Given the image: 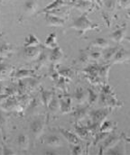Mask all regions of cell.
<instances>
[{
  "label": "cell",
  "mask_w": 130,
  "mask_h": 155,
  "mask_svg": "<svg viewBox=\"0 0 130 155\" xmlns=\"http://www.w3.org/2000/svg\"><path fill=\"white\" fill-rule=\"evenodd\" d=\"M95 1H96L98 6H102L103 5V1L102 0H95Z\"/></svg>",
  "instance_id": "cell-49"
},
{
  "label": "cell",
  "mask_w": 130,
  "mask_h": 155,
  "mask_svg": "<svg viewBox=\"0 0 130 155\" xmlns=\"http://www.w3.org/2000/svg\"><path fill=\"white\" fill-rule=\"evenodd\" d=\"M44 107V106H43L41 98L35 97L32 98L30 104L25 108V111H26L27 114H30L32 116H35V115H38V113L41 110V107Z\"/></svg>",
  "instance_id": "cell-14"
},
{
  "label": "cell",
  "mask_w": 130,
  "mask_h": 155,
  "mask_svg": "<svg viewBox=\"0 0 130 155\" xmlns=\"http://www.w3.org/2000/svg\"><path fill=\"white\" fill-rule=\"evenodd\" d=\"M123 139L122 134L121 135H118L115 133L113 134H109V135L104 140V142L101 143L100 148H99V154H103L104 152L108 151L109 149L113 148L114 146H116L119 142H121Z\"/></svg>",
  "instance_id": "cell-5"
},
{
  "label": "cell",
  "mask_w": 130,
  "mask_h": 155,
  "mask_svg": "<svg viewBox=\"0 0 130 155\" xmlns=\"http://www.w3.org/2000/svg\"><path fill=\"white\" fill-rule=\"evenodd\" d=\"M49 77L52 78V80L55 84L59 81V79L61 78V75L59 73V71L56 70V65L52 64V63H51V66L49 68Z\"/></svg>",
  "instance_id": "cell-39"
},
{
  "label": "cell",
  "mask_w": 130,
  "mask_h": 155,
  "mask_svg": "<svg viewBox=\"0 0 130 155\" xmlns=\"http://www.w3.org/2000/svg\"><path fill=\"white\" fill-rule=\"evenodd\" d=\"M70 5H72V2H67L65 0H54L52 3L49 4L40 12H38V15L43 14H43L51 13L54 10H57V9H60L62 7H66V6H70Z\"/></svg>",
  "instance_id": "cell-8"
},
{
  "label": "cell",
  "mask_w": 130,
  "mask_h": 155,
  "mask_svg": "<svg viewBox=\"0 0 130 155\" xmlns=\"http://www.w3.org/2000/svg\"><path fill=\"white\" fill-rule=\"evenodd\" d=\"M125 40H126V41H128V42H130V36H126Z\"/></svg>",
  "instance_id": "cell-50"
},
{
  "label": "cell",
  "mask_w": 130,
  "mask_h": 155,
  "mask_svg": "<svg viewBox=\"0 0 130 155\" xmlns=\"http://www.w3.org/2000/svg\"><path fill=\"white\" fill-rule=\"evenodd\" d=\"M15 48L10 44V43H7V42H2L1 44V61L2 62L4 61L5 59H7L9 57H11L13 55V53L15 52Z\"/></svg>",
  "instance_id": "cell-22"
},
{
  "label": "cell",
  "mask_w": 130,
  "mask_h": 155,
  "mask_svg": "<svg viewBox=\"0 0 130 155\" xmlns=\"http://www.w3.org/2000/svg\"><path fill=\"white\" fill-rule=\"evenodd\" d=\"M119 3L120 6H122L123 8H130V0H119Z\"/></svg>",
  "instance_id": "cell-47"
},
{
  "label": "cell",
  "mask_w": 130,
  "mask_h": 155,
  "mask_svg": "<svg viewBox=\"0 0 130 155\" xmlns=\"http://www.w3.org/2000/svg\"><path fill=\"white\" fill-rule=\"evenodd\" d=\"M38 8V0H26L23 5L24 14L27 16H31L35 14Z\"/></svg>",
  "instance_id": "cell-19"
},
{
  "label": "cell",
  "mask_w": 130,
  "mask_h": 155,
  "mask_svg": "<svg viewBox=\"0 0 130 155\" xmlns=\"http://www.w3.org/2000/svg\"><path fill=\"white\" fill-rule=\"evenodd\" d=\"M97 4L88 1V0H75L72 1V6L75 7L76 9L82 11V13H88L90 12Z\"/></svg>",
  "instance_id": "cell-12"
},
{
  "label": "cell",
  "mask_w": 130,
  "mask_h": 155,
  "mask_svg": "<svg viewBox=\"0 0 130 155\" xmlns=\"http://www.w3.org/2000/svg\"><path fill=\"white\" fill-rule=\"evenodd\" d=\"M63 57H64V53L60 46L50 51V62L52 64L57 65L62 61Z\"/></svg>",
  "instance_id": "cell-20"
},
{
  "label": "cell",
  "mask_w": 130,
  "mask_h": 155,
  "mask_svg": "<svg viewBox=\"0 0 130 155\" xmlns=\"http://www.w3.org/2000/svg\"><path fill=\"white\" fill-rule=\"evenodd\" d=\"M72 1H75V0H72ZM88 1H91V2H93V3H95V4H97L95 0H88Z\"/></svg>",
  "instance_id": "cell-52"
},
{
  "label": "cell",
  "mask_w": 130,
  "mask_h": 155,
  "mask_svg": "<svg viewBox=\"0 0 130 155\" xmlns=\"http://www.w3.org/2000/svg\"><path fill=\"white\" fill-rule=\"evenodd\" d=\"M98 48V49H107L109 47V41L108 40L104 37H99V38H96L90 42L89 48Z\"/></svg>",
  "instance_id": "cell-30"
},
{
  "label": "cell",
  "mask_w": 130,
  "mask_h": 155,
  "mask_svg": "<svg viewBox=\"0 0 130 155\" xmlns=\"http://www.w3.org/2000/svg\"><path fill=\"white\" fill-rule=\"evenodd\" d=\"M35 71L32 70H26V69H19L16 71H14L13 75L11 76L13 79L15 80H22V79H26L29 78H35L36 75L35 73Z\"/></svg>",
  "instance_id": "cell-17"
},
{
  "label": "cell",
  "mask_w": 130,
  "mask_h": 155,
  "mask_svg": "<svg viewBox=\"0 0 130 155\" xmlns=\"http://www.w3.org/2000/svg\"><path fill=\"white\" fill-rule=\"evenodd\" d=\"M47 109L49 110V115H52V116H55L58 114L59 111H61V109H60V98L56 95H54V97L52 99L51 103L49 104V107Z\"/></svg>",
  "instance_id": "cell-28"
},
{
  "label": "cell",
  "mask_w": 130,
  "mask_h": 155,
  "mask_svg": "<svg viewBox=\"0 0 130 155\" xmlns=\"http://www.w3.org/2000/svg\"><path fill=\"white\" fill-rule=\"evenodd\" d=\"M117 1L116 0H104L103 1V6L108 12H114L116 8Z\"/></svg>",
  "instance_id": "cell-42"
},
{
  "label": "cell",
  "mask_w": 130,
  "mask_h": 155,
  "mask_svg": "<svg viewBox=\"0 0 130 155\" xmlns=\"http://www.w3.org/2000/svg\"><path fill=\"white\" fill-rule=\"evenodd\" d=\"M90 106L88 104L85 106L80 105V107H78L77 108H75V110L72 112V117L75 121V123H79L81 121H82L83 119H85L87 116L89 115L90 112Z\"/></svg>",
  "instance_id": "cell-9"
},
{
  "label": "cell",
  "mask_w": 130,
  "mask_h": 155,
  "mask_svg": "<svg viewBox=\"0 0 130 155\" xmlns=\"http://www.w3.org/2000/svg\"><path fill=\"white\" fill-rule=\"evenodd\" d=\"M112 112L110 107H100L98 109H92L89 112L88 116L90 117V122L101 125L104 121L107 120L108 116Z\"/></svg>",
  "instance_id": "cell-2"
},
{
  "label": "cell",
  "mask_w": 130,
  "mask_h": 155,
  "mask_svg": "<svg viewBox=\"0 0 130 155\" xmlns=\"http://www.w3.org/2000/svg\"><path fill=\"white\" fill-rule=\"evenodd\" d=\"M117 127V122H113V121H104L102 123V124L100 125L99 131L100 132H104V133H112Z\"/></svg>",
  "instance_id": "cell-34"
},
{
  "label": "cell",
  "mask_w": 130,
  "mask_h": 155,
  "mask_svg": "<svg viewBox=\"0 0 130 155\" xmlns=\"http://www.w3.org/2000/svg\"><path fill=\"white\" fill-rule=\"evenodd\" d=\"M101 92L106 95L108 103V107L110 108L114 109V108H119V107H123V103L117 98L116 93L114 92L113 88H111V87L109 85L103 84L102 87H101Z\"/></svg>",
  "instance_id": "cell-3"
},
{
  "label": "cell",
  "mask_w": 130,
  "mask_h": 155,
  "mask_svg": "<svg viewBox=\"0 0 130 155\" xmlns=\"http://www.w3.org/2000/svg\"><path fill=\"white\" fill-rule=\"evenodd\" d=\"M59 73H60L61 77L65 78L68 80H71L73 78V75H74V71L72 69H70V68H62V69H60L59 70Z\"/></svg>",
  "instance_id": "cell-41"
},
{
  "label": "cell",
  "mask_w": 130,
  "mask_h": 155,
  "mask_svg": "<svg viewBox=\"0 0 130 155\" xmlns=\"http://www.w3.org/2000/svg\"><path fill=\"white\" fill-rule=\"evenodd\" d=\"M130 61V51L125 49L124 47H119L116 55L114 56L112 61L110 62L113 64H121Z\"/></svg>",
  "instance_id": "cell-7"
},
{
  "label": "cell",
  "mask_w": 130,
  "mask_h": 155,
  "mask_svg": "<svg viewBox=\"0 0 130 155\" xmlns=\"http://www.w3.org/2000/svg\"><path fill=\"white\" fill-rule=\"evenodd\" d=\"M43 49V45L35 47H24L23 48V57L27 61H35L39 57Z\"/></svg>",
  "instance_id": "cell-6"
},
{
  "label": "cell",
  "mask_w": 130,
  "mask_h": 155,
  "mask_svg": "<svg viewBox=\"0 0 130 155\" xmlns=\"http://www.w3.org/2000/svg\"><path fill=\"white\" fill-rule=\"evenodd\" d=\"M68 28L69 29H73V30L79 32L80 36H82L88 31L98 29V25L92 23L88 19V13H83L82 15L74 18L72 23V25Z\"/></svg>",
  "instance_id": "cell-1"
},
{
  "label": "cell",
  "mask_w": 130,
  "mask_h": 155,
  "mask_svg": "<svg viewBox=\"0 0 130 155\" xmlns=\"http://www.w3.org/2000/svg\"><path fill=\"white\" fill-rule=\"evenodd\" d=\"M122 136H123V140L126 142V143H130V137L129 136H127L124 133L122 134Z\"/></svg>",
  "instance_id": "cell-48"
},
{
  "label": "cell",
  "mask_w": 130,
  "mask_h": 155,
  "mask_svg": "<svg viewBox=\"0 0 130 155\" xmlns=\"http://www.w3.org/2000/svg\"><path fill=\"white\" fill-rule=\"evenodd\" d=\"M109 135L108 133H104V132H98L97 134H94V141H93V145H98L101 144L104 140Z\"/></svg>",
  "instance_id": "cell-40"
},
{
  "label": "cell",
  "mask_w": 130,
  "mask_h": 155,
  "mask_svg": "<svg viewBox=\"0 0 130 155\" xmlns=\"http://www.w3.org/2000/svg\"><path fill=\"white\" fill-rule=\"evenodd\" d=\"M50 61V51H48L47 48H45L43 46L42 51L39 55V57L37 58V60L35 61V71H40L42 68H43L47 62Z\"/></svg>",
  "instance_id": "cell-13"
},
{
  "label": "cell",
  "mask_w": 130,
  "mask_h": 155,
  "mask_svg": "<svg viewBox=\"0 0 130 155\" xmlns=\"http://www.w3.org/2000/svg\"><path fill=\"white\" fill-rule=\"evenodd\" d=\"M14 71H15L14 67H12L9 64H4L2 62V64H1V79L5 80V78L12 76Z\"/></svg>",
  "instance_id": "cell-35"
},
{
  "label": "cell",
  "mask_w": 130,
  "mask_h": 155,
  "mask_svg": "<svg viewBox=\"0 0 130 155\" xmlns=\"http://www.w3.org/2000/svg\"><path fill=\"white\" fill-rule=\"evenodd\" d=\"M43 46L49 50H52V49H55L57 48L59 45H58V42H57V35H56V33H51L48 35L47 38L45 39V41H44V44Z\"/></svg>",
  "instance_id": "cell-29"
},
{
  "label": "cell",
  "mask_w": 130,
  "mask_h": 155,
  "mask_svg": "<svg viewBox=\"0 0 130 155\" xmlns=\"http://www.w3.org/2000/svg\"><path fill=\"white\" fill-rule=\"evenodd\" d=\"M88 54H89L90 60L94 61H98L101 58H103V52H101L100 51H92L88 52Z\"/></svg>",
  "instance_id": "cell-44"
},
{
  "label": "cell",
  "mask_w": 130,
  "mask_h": 155,
  "mask_svg": "<svg viewBox=\"0 0 130 155\" xmlns=\"http://www.w3.org/2000/svg\"><path fill=\"white\" fill-rule=\"evenodd\" d=\"M119 49L118 46L116 47H108L104 51H103V61L106 63H110L114 58V56L116 55L118 50Z\"/></svg>",
  "instance_id": "cell-27"
},
{
  "label": "cell",
  "mask_w": 130,
  "mask_h": 155,
  "mask_svg": "<svg viewBox=\"0 0 130 155\" xmlns=\"http://www.w3.org/2000/svg\"><path fill=\"white\" fill-rule=\"evenodd\" d=\"M58 130L70 144H81V138L76 134L63 128H59Z\"/></svg>",
  "instance_id": "cell-18"
},
{
  "label": "cell",
  "mask_w": 130,
  "mask_h": 155,
  "mask_svg": "<svg viewBox=\"0 0 130 155\" xmlns=\"http://www.w3.org/2000/svg\"><path fill=\"white\" fill-rule=\"evenodd\" d=\"M16 143L20 150L22 151H27L29 148V138L25 133H20L16 139Z\"/></svg>",
  "instance_id": "cell-26"
},
{
  "label": "cell",
  "mask_w": 130,
  "mask_h": 155,
  "mask_svg": "<svg viewBox=\"0 0 130 155\" xmlns=\"http://www.w3.org/2000/svg\"><path fill=\"white\" fill-rule=\"evenodd\" d=\"M87 90H88V104L90 107H92L98 102L99 95L97 94V92L90 87L87 88Z\"/></svg>",
  "instance_id": "cell-38"
},
{
  "label": "cell",
  "mask_w": 130,
  "mask_h": 155,
  "mask_svg": "<svg viewBox=\"0 0 130 155\" xmlns=\"http://www.w3.org/2000/svg\"><path fill=\"white\" fill-rule=\"evenodd\" d=\"M98 68H99V64L92 63V64H88L86 68H84L82 70V71L86 75L98 76Z\"/></svg>",
  "instance_id": "cell-37"
},
{
  "label": "cell",
  "mask_w": 130,
  "mask_h": 155,
  "mask_svg": "<svg viewBox=\"0 0 130 155\" xmlns=\"http://www.w3.org/2000/svg\"><path fill=\"white\" fill-rule=\"evenodd\" d=\"M1 107L5 111H12V110H15L17 108H22V107L19 103V99L15 96L7 97L6 99L3 100L1 103Z\"/></svg>",
  "instance_id": "cell-10"
},
{
  "label": "cell",
  "mask_w": 130,
  "mask_h": 155,
  "mask_svg": "<svg viewBox=\"0 0 130 155\" xmlns=\"http://www.w3.org/2000/svg\"><path fill=\"white\" fill-rule=\"evenodd\" d=\"M9 0H1V3L2 4H4V3H6V2H8Z\"/></svg>",
  "instance_id": "cell-51"
},
{
  "label": "cell",
  "mask_w": 130,
  "mask_h": 155,
  "mask_svg": "<svg viewBox=\"0 0 130 155\" xmlns=\"http://www.w3.org/2000/svg\"><path fill=\"white\" fill-rule=\"evenodd\" d=\"M106 154H126V148H125V145L122 143V141L119 142L116 146H114L113 148L109 149L108 151H107Z\"/></svg>",
  "instance_id": "cell-36"
},
{
  "label": "cell",
  "mask_w": 130,
  "mask_h": 155,
  "mask_svg": "<svg viewBox=\"0 0 130 155\" xmlns=\"http://www.w3.org/2000/svg\"><path fill=\"white\" fill-rule=\"evenodd\" d=\"M44 143L51 147H61L62 146V140L57 135H49L44 139Z\"/></svg>",
  "instance_id": "cell-32"
},
{
  "label": "cell",
  "mask_w": 130,
  "mask_h": 155,
  "mask_svg": "<svg viewBox=\"0 0 130 155\" xmlns=\"http://www.w3.org/2000/svg\"><path fill=\"white\" fill-rule=\"evenodd\" d=\"M72 99H74L78 105H84L88 101V90L82 87H78L72 95Z\"/></svg>",
  "instance_id": "cell-15"
},
{
  "label": "cell",
  "mask_w": 130,
  "mask_h": 155,
  "mask_svg": "<svg viewBox=\"0 0 130 155\" xmlns=\"http://www.w3.org/2000/svg\"><path fill=\"white\" fill-rule=\"evenodd\" d=\"M44 126H45V121L44 118L42 116H37L31 122L30 132L35 140H37L42 136L44 131Z\"/></svg>",
  "instance_id": "cell-4"
},
{
  "label": "cell",
  "mask_w": 130,
  "mask_h": 155,
  "mask_svg": "<svg viewBox=\"0 0 130 155\" xmlns=\"http://www.w3.org/2000/svg\"><path fill=\"white\" fill-rule=\"evenodd\" d=\"M1 154H4V155H6V154H15V153H13V151L10 149V148H8V147H6V146H5L4 144H2V149H1Z\"/></svg>",
  "instance_id": "cell-46"
},
{
  "label": "cell",
  "mask_w": 130,
  "mask_h": 155,
  "mask_svg": "<svg viewBox=\"0 0 130 155\" xmlns=\"http://www.w3.org/2000/svg\"><path fill=\"white\" fill-rule=\"evenodd\" d=\"M90 61L91 60L89 58V54L88 52H85L84 51H82L80 55H79V57L75 60L74 64L83 70L84 68H86L87 66L89 64Z\"/></svg>",
  "instance_id": "cell-23"
},
{
  "label": "cell",
  "mask_w": 130,
  "mask_h": 155,
  "mask_svg": "<svg viewBox=\"0 0 130 155\" xmlns=\"http://www.w3.org/2000/svg\"><path fill=\"white\" fill-rule=\"evenodd\" d=\"M41 45H42L41 41L34 34H29L25 38L24 43V47H35V46H41Z\"/></svg>",
  "instance_id": "cell-33"
},
{
  "label": "cell",
  "mask_w": 130,
  "mask_h": 155,
  "mask_svg": "<svg viewBox=\"0 0 130 155\" xmlns=\"http://www.w3.org/2000/svg\"><path fill=\"white\" fill-rule=\"evenodd\" d=\"M126 33H127V25H124L122 27H120L118 30L114 31L113 33H111L109 37L118 44H120L122 42V41L126 38Z\"/></svg>",
  "instance_id": "cell-21"
},
{
  "label": "cell",
  "mask_w": 130,
  "mask_h": 155,
  "mask_svg": "<svg viewBox=\"0 0 130 155\" xmlns=\"http://www.w3.org/2000/svg\"><path fill=\"white\" fill-rule=\"evenodd\" d=\"M46 25L49 27H62L65 25V20L61 16L54 15L53 14H44Z\"/></svg>",
  "instance_id": "cell-11"
},
{
  "label": "cell",
  "mask_w": 130,
  "mask_h": 155,
  "mask_svg": "<svg viewBox=\"0 0 130 155\" xmlns=\"http://www.w3.org/2000/svg\"><path fill=\"white\" fill-rule=\"evenodd\" d=\"M112 64L111 63H106V64H99L98 68V77L102 79L104 84H107L108 80V75H109V71L111 68Z\"/></svg>",
  "instance_id": "cell-24"
},
{
  "label": "cell",
  "mask_w": 130,
  "mask_h": 155,
  "mask_svg": "<svg viewBox=\"0 0 130 155\" xmlns=\"http://www.w3.org/2000/svg\"><path fill=\"white\" fill-rule=\"evenodd\" d=\"M71 152L73 155L82 154V146L80 144H71Z\"/></svg>",
  "instance_id": "cell-45"
},
{
  "label": "cell",
  "mask_w": 130,
  "mask_h": 155,
  "mask_svg": "<svg viewBox=\"0 0 130 155\" xmlns=\"http://www.w3.org/2000/svg\"><path fill=\"white\" fill-rule=\"evenodd\" d=\"M74 131L75 134L82 139V140H88L91 135H93L90 131L87 128L86 126H80L77 124H74Z\"/></svg>",
  "instance_id": "cell-25"
},
{
  "label": "cell",
  "mask_w": 130,
  "mask_h": 155,
  "mask_svg": "<svg viewBox=\"0 0 130 155\" xmlns=\"http://www.w3.org/2000/svg\"><path fill=\"white\" fill-rule=\"evenodd\" d=\"M54 95H55L54 91H50V90H45V89L41 90V100L45 108H48L49 104L51 103Z\"/></svg>",
  "instance_id": "cell-31"
},
{
  "label": "cell",
  "mask_w": 130,
  "mask_h": 155,
  "mask_svg": "<svg viewBox=\"0 0 130 155\" xmlns=\"http://www.w3.org/2000/svg\"><path fill=\"white\" fill-rule=\"evenodd\" d=\"M60 109L62 114H70L72 112V98L70 96H65L60 98Z\"/></svg>",
  "instance_id": "cell-16"
},
{
  "label": "cell",
  "mask_w": 130,
  "mask_h": 155,
  "mask_svg": "<svg viewBox=\"0 0 130 155\" xmlns=\"http://www.w3.org/2000/svg\"><path fill=\"white\" fill-rule=\"evenodd\" d=\"M67 81H68L67 78H65L63 77L60 78L59 81L56 83L57 88L60 89V90H62L64 93H67Z\"/></svg>",
  "instance_id": "cell-43"
}]
</instances>
